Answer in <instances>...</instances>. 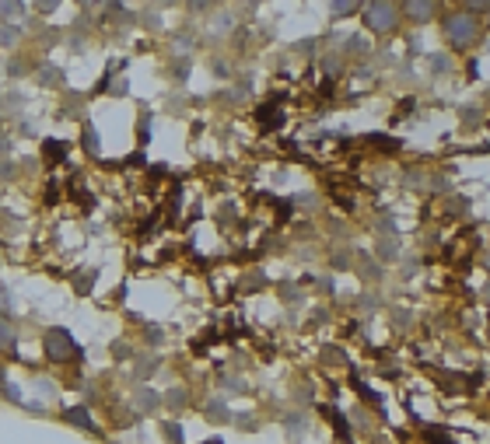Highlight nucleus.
<instances>
[{"label":"nucleus","instance_id":"nucleus-9","mask_svg":"<svg viewBox=\"0 0 490 444\" xmlns=\"http://www.w3.org/2000/svg\"><path fill=\"white\" fill-rule=\"evenodd\" d=\"M470 7H480V11H490V0H466Z\"/></svg>","mask_w":490,"mask_h":444},{"label":"nucleus","instance_id":"nucleus-10","mask_svg":"<svg viewBox=\"0 0 490 444\" xmlns=\"http://www.w3.org/2000/svg\"><path fill=\"white\" fill-rule=\"evenodd\" d=\"M207 444H217V441H207Z\"/></svg>","mask_w":490,"mask_h":444},{"label":"nucleus","instance_id":"nucleus-2","mask_svg":"<svg viewBox=\"0 0 490 444\" xmlns=\"http://www.w3.org/2000/svg\"><path fill=\"white\" fill-rule=\"evenodd\" d=\"M403 14H399V0H368L365 7V28L375 35H392L399 28Z\"/></svg>","mask_w":490,"mask_h":444},{"label":"nucleus","instance_id":"nucleus-8","mask_svg":"<svg viewBox=\"0 0 490 444\" xmlns=\"http://www.w3.org/2000/svg\"><path fill=\"white\" fill-rule=\"evenodd\" d=\"M427 441H434V444H452V438H441V434H434V431H427Z\"/></svg>","mask_w":490,"mask_h":444},{"label":"nucleus","instance_id":"nucleus-1","mask_svg":"<svg viewBox=\"0 0 490 444\" xmlns=\"http://www.w3.org/2000/svg\"><path fill=\"white\" fill-rule=\"evenodd\" d=\"M441 35H445V42L455 53H466V49H473L484 39V21L473 11H448L441 18Z\"/></svg>","mask_w":490,"mask_h":444},{"label":"nucleus","instance_id":"nucleus-4","mask_svg":"<svg viewBox=\"0 0 490 444\" xmlns=\"http://www.w3.org/2000/svg\"><path fill=\"white\" fill-rule=\"evenodd\" d=\"M46 354L53 357L56 364H63L67 357L81 354V347L71 340V333H63V329H49V333H46Z\"/></svg>","mask_w":490,"mask_h":444},{"label":"nucleus","instance_id":"nucleus-5","mask_svg":"<svg viewBox=\"0 0 490 444\" xmlns=\"http://www.w3.org/2000/svg\"><path fill=\"white\" fill-rule=\"evenodd\" d=\"M63 417H67V424H74V427H85V431H92V434H98V427H95V420H92V413H88V409H81V406H74V409H67Z\"/></svg>","mask_w":490,"mask_h":444},{"label":"nucleus","instance_id":"nucleus-6","mask_svg":"<svg viewBox=\"0 0 490 444\" xmlns=\"http://www.w3.org/2000/svg\"><path fill=\"white\" fill-rule=\"evenodd\" d=\"M361 7V0H333V14L336 18H347V14H354Z\"/></svg>","mask_w":490,"mask_h":444},{"label":"nucleus","instance_id":"nucleus-3","mask_svg":"<svg viewBox=\"0 0 490 444\" xmlns=\"http://www.w3.org/2000/svg\"><path fill=\"white\" fill-rule=\"evenodd\" d=\"M399 14L413 25H431L441 14V0H399Z\"/></svg>","mask_w":490,"mask_h":444},{"label":"nucleus","instance_id":"nucleus-7","mask_svg":"<svg viewBox=\"0 0 490 444\" xmlns=\"http://www.w3.org/2000/svg\"><path fill=\"white\" fill-rule=\"evenodd\" d=\"M11 347H14V329L0 319V350H11Z\"/></svg>","mask_w":490,"mask_h":444}]
</instances>
